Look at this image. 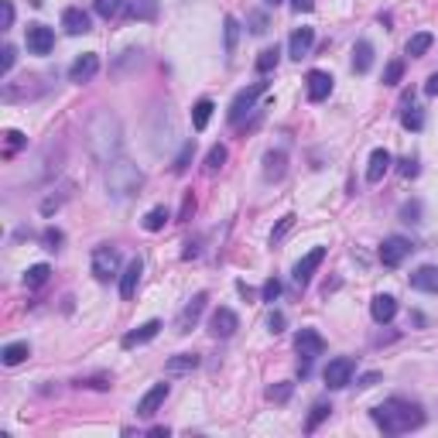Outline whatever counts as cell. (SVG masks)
<instances>
[{"label": "cell", "instance_id": "14", "mask_svg": "<svg viewBox=\"0 0 438 438\" xmlns=\"http://www.w3.org/2000/svg\"><path fill=\"white\" fill-rule=\"evenodd\" d=\"M295 346H298L302 359H315L325 353V339H322L315 329H302V332L295 336Z\"/></svg>", "mask_w": 438, "mask_h": 438}, {"label": "cell", "instance_id": "32", "mask_svg": "<svg viewBox=\"0 0 438 438\" xmlns=\"http://www.w3.org/2000/svg\"><path fill=\"white\" fill-rule=\"evenodd\" d=\"M432 45H435V38H432L428 31H418L414 38H407V55H411V58H421Z\"/></svg>", "mask_w": 438, "mask_h": 438}, {"label": "cell", "instance_id": "2", "mask_svg": "<svg viewBox=\"0 0 438 438\" xmlns=\"http://www.w3.org/2000/svg\"><path fill=\"white\" fill-rule=\"evenodd\" d=\"M370 418L387 435H404V432H414V428L425 425V411L414 400H404V398H391V400H384V404H377L370 411Z\"/></svg>", "mask_w": 438, "mask_h": 438}, {"label": "cell", "instance_id": "44", "mask_svg": "<svg viewBox=\"0 0 438 438\" xmlns=\"http://www.w3.org/2000/svg\"><path fill=\"white\" fill-rule=\"evenodd\" d=\"M62 230H55V226H48L45 233H41V243H45V250H58L62 247Z\"/></svg>", "mask_w": 438, "mask_h": 438}, {"label": "cell", "instance_id": "16", "mask_svg": "<svg viewBox=\"0 0 438 438\" xmlns=\"http://www.w3.org/2000/svg\"><path fill=\"white\" fill-rule=\"evenodd\" d=\"M312 41H315V31H312V28H295L291 38H288V55L302 62V58L312 52Z\"/></svg>", "mask_w": 438, "mask_h": 438}, {"label": "cell", "instance_id": "6", "mask_svg": "<svg viewBox=\"0 0 438 438\" xmlns=\"http://www.w3.org/2000/svg\"><path fill=\"white\" fill-rule=\"evenodd\" d=\"M353 370H357V363L350 357H339V359H329V366H325V387L329 391H343L350 380H353Z\"/></svg>", "mask_w": 438, "mask_h": 438}, {"label": "cell", "instance_id": "29", "mask_svg": "<svg viewBox=\"0 0 438 438\" xmlns=\"http://www.w3.org/2000/svg\"><path fill=\"white\" fill-rule=\"evenodd\" d=\"M278 62H281V48L274 45V48H264L260 55H257V72L260 76H267V72H274L278 69Z\"/></svg>", "mask_w": 438, "mask_h": 438}, {"label": "cell", "instance_id": "52", "mask_svg": "<svg viewBox=\"0 0 438 438\" xmlns=\"http://www.w3.org/2000/svg\"><path fill=\"white\" fill-rule=\"evenodd\" d=\"M267 325H271V332H274V336H278V332H284V315H281V312H271Z\"/></svg>", "mask_w": 438, "mask_h": 438}, {"label": "cell", "instance_id": "1", "mask_svg": "<svg viewBox=\"0 0 438 438\" xmlns=\"http://www.w3.org/2000/svg\"><path fill=\"white\" fill-rule=\"evenodd\" d=\"M86 144H89V155L100 161V164L117 161L120 148H123V127H120L117 114L96 110L93 117L86 120Z\"/></svg>", "mask_w": 438, "mask_h": 438}, {"label": "cell", "instance_id": "53", "mask_svg": "<svg viewBox=\"0 0 438 438\" xmlns=\"http://www.w3.org/2000/svg\"><path fill=\"white\" fill-rule=\"evenodd\" d=\"M291 7H295L298 14H308V10L315 7V0H291Z\"/></svg>", "mask_w": 438, "mask_h": 438}, {"label": "cell", "instance_id": "54", "mask_svg": "<svg viewBox=\"0 0 438 438\" xmlns=\"http://www.w3.org/2000/svg\"><path fill=\"white\" fill-rule=\"evenodd\" d=\"M425 93H428V96H438V72H432V76H428V82H425Z\"/></svg>", "mask_w": 438, "mask_h": 438}, {"label": "cell", "instance_id": "26", "mask_svg": "<svg viewBox=\"0 0 438 438\" xmlns=\"http://www.w3.org/2000/svg\"><path fill=\"white\" fill-rule=\"evenodd\" d=\"M199 366V357L196 353H178V357H171L164 363V373L168 377H182V373H192Z\"/></svg>", "mask_w": 438, "mask_h": 438}, {"label": "cell", "instance_id": "15", "mask_svg": "<svg viewBox=\"0 0 438 438\" xmlns=\"http://www.w3.org/2000/svg\"><path fill=\"white\" fill-rule=\"evenodd\" d=\"M305 93H308L312 103H322V100L332 93V76L322 72V69H312V72L305 76Z\"/></svg>", "mask_w": 438, "mask_h": 438}, {"label": "cell", "instance_id": "9", "mask_svg": "<svg viewBox=\"0 0 438 438\" xmlns=\"http://www.w3.org/2000/svg\"><path fill=\"white\" fill-rule=\"evenodd\" d=\"M205 302H209V295L205 291H199L185 308H182V315H178V322H175V332L178 336H185V332H192V325L202 319V312H205Z\"/></svg>", "mask_w": 438, "mask_h": 438}, {"label": "cell", "instance_id": "48", "mask_svg": "<svg viewBox=\"0 0 438 438\" xmlns=\"http://www.w3.org/2000/svg\"><path fill=\"white\" fill-rule=\"evenodd\" d=\"M196 212V199H192V192H185V199H182V209H178V223H185L189 216Z\"/></svg>", "mask_w": 438, "mask_h": 438}, {"label": "cell", "instance_id": "31", "mask_svg": "<svg viewBox=\"0 0 438 438\" xmlns=\"http://www.w3.org/2000/svg\"><path fill=\"white\" fill-rule=\"evenodd\" d=\"M212 110H216L212 100H199V103L192 107V127H196V130H205L209 120H212Z\"/></svg>", "mask_w": 438, "mask_h": 438}, {"label": "cell", "instance_id": "12", "mask_svg": "<svg viewBox=\"0 0 438 438\" xmlns=\"http://www.w3.org/2000/svg\"><path fill=\"white\" fill-rule=\"evenodd\" d=\"M96 72H100V55L96 52H82L79 58L69 65V79L72 82H89Z\"/></svg>", "mask_w": 438, "mask_h": 438}, {"label": "cell", "instance_id": "55", "mask_svg": "<svg viewBox=\"0 0 438 438\" xmlns=\"http://www.w3.org/2000/svg\"><path fill=\"white\" fill-rule=\"evenodd\" d=\"M373 384H380V373H363L359 377V387H373Z\"/></svg>", "mask_w": 438, "mask_h": 438}, {"label": "cell", "instance_id": "17", "mask_svg": "<svg viewBox=\"0 0 438 438\" xmlns=\"http://www.w3.org/2000/svg\"><path fill=\"white\" fill-rule=\"evenodd\" d=\"M164 398H168V384H155L144 398L137 400V414L141 418H151V414H158V407L164 404Z\"/></svg>", "mask_w": 438, "mask_h": 438}, {"label": "cell", "instance_id": "39", "mask_svg": "<svg viewBox=\"0 0 438 438\" xmlns=\"http://www.w3.org/2000/svg\"><path fill=\"white\" fill-rule=\"evenodd\" d=\"M93 7H96V14H100V17H107V21H110V17H117L120 10H123V0H96Z\"/></svg>", "mask_w": 438, "mask_h": 438}, {"label": "cell", "instance_id": "27", "mask_svg": "<svg viewBox=\"0 0 438 438\" xmlns=\"http://www.w3.org/2000/svg\"><path fill=\"white\" fill-rule=\"evenodd\" d=\"M370 65H373V45L366 38H359L357 45H353V72H370Z\"/></svg>", "mask_w": 438, "mask_h": 438}, {"label": "cell", "instance_id": "23", "mask_svg": "<svg viewBox=\"0 0 438 438\" xmlns=\"http://www.w3.org/2000/svg\"><path fill=\"white\" fill-rule=\"evenodd\" d=\"M288 171V155L284 151H267L264 155V178L267 182H281Z\"/></svg>", "mask_w": 438, "mask_h": 438}, {"label": "cell", "instance_id": "46", "mask_svg": "<svg viewBox=\"0 0 438 438\" xmlns=\"http://www.w3.org/2000/svg\"><path fill=\"white\" fill-rule=\"evenodd\" d=\"M3 58H0V76H7L10 69H14V58H17V52H14V45H3V52H0Z\"/></svg>", "mask_w": 438, "mask_h": 438}, {"label": "cell", "instance_id": "34", "mask_svg": "<svg viewBox=\"0 0 438 438\" xmlns=\"http://www.w3.org/2000/svg\"><path fill=\"white\" fill-rule=\"evenodd\" d=\"M332 414V404H325V400H319L315 407H312V414H308V421H305V432H315L319 428L322 421Z\"/></svg>", "mask_w": 438, "mask_h": 438}, {"label": "cell", "instance_id": "11", "mask_svg": "<svg viewBox=\"0 0 438 438\" xmlns=\"http://www.w3.org/2000/svg\"><path fill=\"white\" fill-rule=\"evenodd\" d=\"M322 260H325V247H315V250H308V253H305V257H302V260L295 264V284H302V288H305V284L312 281V274L319 271Z\"/></svg>", "mask_w": 438, "mask_h": 438}, {"label": "cell", "instance_id": "4", "mask_svg": "<svg viewBox=\"0 0 438 438\" xmlns=\"http://www.w3.org/2000/svg\"><path fill=\"white\" fill-rule=\"evenodd\" d=\"M264 89H267V82H253V86H247V89H240L237 96H233V103H230V123L237 127V123H243V117L247 114H253V103L264 96Z\"/></svg>", "mask_w": 438, "mask_h": 438}, {"label": "cell", "instance_id": "37", "mask_svg": "<svg viewBox=\"0 0 438 438\" xmlns=\"http://www.w3.org/2000/svg\"><path fill=\"white\" fill-rule=\"evenodd\" d=\"M223 164H226V148H223V144H212L209 155H205V171L212 175V171H219Z\"/></svg>", "mask_w": 438, "mask_h": 438}, {"label": "cell", "instance_id": "33", "mask_svg": "<svg viewBox=\"0 0 438 438\" xmlns=\"http://www.w3.org/2000/svg\"><path fill=\"white\" fill-rule=\"evenodd\" d=\"M164 223H168V209H164V205H155V209L144 216V230H148V233H158V230H164Z\"/></svg>", "mask_w": 438, "mask_h": 438}, {"label": "cell", "instance_id": "56", "mask_svg": "<svg viewBox=\"0 0 438 438\" xmlns=\"http://www.w3.org/2000/svg\"><path fill=\"white\" fill-rule=\"evenodd\" d=\"M264 3H267V7H278L281 0H264Z\"/></svg>", "mask_w": 438, "mask_h": 438}, {"label": "cell", "instance_id": "25", "mask_svg": "<svg viewBox=\"0 0 438 438\" xmlns=\"http://www.w3.org/2000/svg\"><path fill=\"white\" fill-rule=\"evenodd\" d=\"M127 17L130 21H155L158 17V0H127Z\"/></svg>", "mask_w": 438, "mask_h": 438}, {"label": "cell", "instance_id": "24", "mask_svg": "<svg viewBox=\"0 0 438 438\" xmlns=\"http://www.w3.org/2000/svg\"><path fill=\"white\" fill-rule=\"evenodd\" d=\"M411 288L438 295V267H435V264H425V267H418V271L411 274Z\"/></svg>", "mask_w": 438, "mask_h": 438}, {"label": "cell", "instance_id": "50", "mask_svg": "<svg viewBox=\"0 0 438 438\" xmlns=\"http://www.w3.org/2000/svg\"><path fill=\"white\" fill-rule=\"evenodd\" d=\"M0 10H3V21H0V28L7 31V28L14 24V3H10V0H0Z\"/></svg>", "mask_w": 438, "mask_h": 438}, {"label": "cell", "instance_id": "20", "mask_svg": "<svg viewBox=\"0 0 438 438\" xmlns=\"http://www.w3.org/2000/svg\"><path fill=\"white\" fill-rule=\"evenodd\" d=\"M370 315H373V322H391L394 315H398V298L394 295H377L373 302H370Z\"/></svg>", "mask_w": 438, "mask_h": 438}, {"label": "cell", "instance_id": "40", "mask_svg": "<svg viewBox=\"0 0 438 438\" xmlns=\"http://www.w3.org/2000/svg\"><path fill=\"white\" fill-rule=\"evenodd\" d=\"M192 155H196V141H185V144H182V151H178V158H175V164H171V168H175V171L182 175V171L189 168V161H192Z\"/></svg>", "mask_w": 438, "mask_h": 438}, {"label": "cell", "instance_id": "47", "mask_svg": "<svg viewBox=\"0 0 438 438\" xmlns=\"http://www.w3.org/2000/svg\"><path fill=\"white\" fill-rule=\"evenodd\" d=\"M278 295H281V281L278 278L264 281V288H260V298H264V302H274Z\"/></svg>", "mask_w": 438, "mask_h": 438}, {"label": "cell", "instance_id": "51", "mask_svg": "<svg viewBox=\"0 0 438 438\" xmlns=\"http://www.w3.org/2000/svg\"><path fill=\"white\" fill-rule=\"evenodd\" d=\"M400 175H404V178H414V175H418V161L404 158V161H400Z\"/></svg>", "mask_w": 438, "mask_h": 438}, {"label": "cell", "instance_id": "38", "mask_svg": "<svg viewBox=\"0 0 438 438\" xmlns=\"http://www.w3.org/2000/svg\"><path fill=\"white\" fill-rule=\"evenodd\" d=\"M400 123H404L407 130H421V127H425V114H421L418 107H404V117H400Z\"/></svg>", "mask_w": 438, "mask_h": 438}, {"label": "cell", "instance_id": "41", "mask_svg": "<svg viewBox=\"0 0 438 438\" xmlns=\"http://www.w3.org/2000/svg\"><path fill=\"white\" fill-rule=\"evenodd\" d=\"M400 76H404V62H400V58L387 62V69H384V86H398Z\"/></svg>", "mask_w": 438, "mask_h": 438}, {"label": "cell", "instance_id": "42", "mask_svg": "<svg viewBox=\"0 0 438 438\" xmlns=\"http://www.w3.org/2000/svg\"><path fill=\"white\" fill-rule=\"evenodd\" d=\"M247 24H250L253 35H264V31H267V14H264V10H253V14H247Z\"/></svg>", "mask_w": 438, "mask_h": 438}, {"label": "cell", "instance_id": "18", "mask_svg": "<svg viewBox=\"0 0 438 438\" xmlns=\"http://www.w3.org/2000/svg\"><path fill=\"white\" fill-rule=\"evenodd\" d=\"M158 332H161V322H158V319L144 322V325H137L134 332H127V336H123V350H134V346H144V343H151V339H155Z\"/></svg>", "mask_w": 438, "mask_h": 438}, {"label": "cell", "instance_id": "3", "mask_svg": "<svg viewBox=\"0 0 438 438\" xmlns=\"http://www.w3.org/2000/svg\"><path fill=\"white\" fill-rule=\"evenodd\" d=\"M141 185H144V175H141V168H137L134 161L117 158V161L107 164V192H110L114 199H130V196H137Z\"/></svg>", "mask_w": 438, "mask_h": 438}, {"label": "cell", "instance_id": "5", "mask_svg": "<svg viewBox=\"0 0 438 438\" xmlns=\"http://www.w3.org/2000/svg\"><path fill=\"white\" fill-rule=\"evenodd\" d=\"M62 148H55V144H45L38 155L31 158L28 164V182H45V178H52L55 171H58V158L52 161V155H58Z\"/></svg>", "mask_w": 438, "mask_h": 438}, {"label": "cell", "instance_id": "22", "mask_svg": "<svg viewBox=\"0 0 438 438\" xmlns=\"http://www.w3.org/2000/svg\"><path fill=\"white\" fill-rule=\"evenodd\" d=\"M387 168H391V151L387 148H377L373 155H370V164H366V182H380L384 175H387Z\"/></svg>", "mask_w": 438, "mask_h": 438}, {"label": "cell", "instance_id": "35", "mask_svg": "<svg viewBox=\"0 0 438 438\" xmlns=\"http://www.w3.org/2000/svg\"><path fill=\"white\" fill-rule=\"evenodd\" d=\"M48 274H52V267H48V264H35V267H28V271H24V284H28V288H41V284L48 281Z\"/></svg>", "mask_w": 438, "mask_h": 438}, {"label": "cell", "instance_id": "19", "mask_svg": "<svg viewBox=\"0 0 438 438\" xmlns=\"http://www.w3.org/2000/svg\"><path fill=\"white\" fill-rule=\"evenodd\" d=\"M141 274H144V264L134 257L127 264V271L120 274V298H134L137 295V284H141Z\"/></svg>", "mask_w": 438, "mask_h": 438}, {"label": "cell", "instance_id": "10", "mask_svg": "<svg viewBox=\"0 0 438 438\" xmlns=\"http://www.w3.org/2000/svg\"><path fill=\"white\" fill-rule=\"evenodd\" d=\"M237 329H240V319H237L233 308H216V312H212V319H209V332H212L216 339H230Z\"/></svg>", "mask_w": 438, "mask_h": 438}, {"label": "cell", "instance_id": "7", "mask_svg": "<svg viewBox=\"0 0 438 438\" xmlns=\"http://www.w3.org/2000/svg\"><path fill=\"white\" fill-rule=\"evenodd\" d=\"M411 250H414V243L407 237H387L380 243V264L384 267H400L404 257H411Z\"/></svg>", "mask_w": 438, "mask_h": 438}, {"label": "cell", "instance_id": "30", "mask_svg": "<svg viewBox=\"0 0 438 438\" xmlns=\"http://www.w3.org/2000/svg\"><path fill=\"white\" fill-rule=\"evenodd\" d=\"M223 35H226V58L237 52V41H240V21L233 14H226L223 17Z\"/></svg>", "mask_w": 438, "mask_h": 438}, {"label": "cell", "instance_id": "45", "mask_svg": "<svg viewBox=\"0 0 438 438\" xmlns=\"http://www.w3.org/2000/svg\"><path fill=\"white\" fill-rule=\"evenodd\" d=\"M418 216H421V202H404L400 205V219L404 223H421Z\"/></svg>", "mask_w": 438, "mask_h": 438}, {"label": "cell", "instance_id": "36", "mask_svg": "<svg viewBox=\"0 0 438 438\" xmlns=\"http://www.w3.org/2000/svg\"><path fill=\"white\" fill-rule=\"evenodd\" d=\"M3 144H7V148H3V158H14V155H17L28 141H24V134H21V130H7V134H3Z\"/></svg>", "mask_w": 438, "mask_h": 438}, {"label": "cell", "instance_id": "43", "mask_svg": "<svg viewBox=\"0 0 438 438\" xmlns=\"http://www.w3.org/2000/svg\"><path fill=\"white\" fill-rule=\"evenodd\" d=\"M291 391H295V384H274V387L267 391V400H274V404H284V400L291 398Z\"/></svg>", "mask_w": 438, "mask_h": 438}, {"label": "cell", "instance_id": "28", "mask_svg": "<svg viewBox=\"0 0 438 438\" xmlns=\"http://www.w3.org/2000/svg\"><path fill=\"white\" fill-rule=\"evenodd\" d=\"M28 357H31L28 343H10V346H3V353H0V359H3L7 366H17V363H24Z\"/></svg>", "mask_w": 438, "mask_h": 438}, {"label": "cell", "instance_id": "49", "mask_svg": "<svg viewBox=\"0 0 438 438\" xmlns=\"http://www.w3.org/2000/svg\"><path fill=\"white\" fill-rule=\"evenodd\" d=\"M291 226H295V216H291V212H288V216H284V219H281V223H278V230H274V233H271V243H278V240L284 237V233H288V230H291Z\"/></svg>", "mask_w": 438, "mask_h": 438}, {"label": "cell", "instance_id": "13", "mask_svg": "<svg viewBox=\"0 0 438 438\" xmlns=\"http://www.w3.org/2000/svg\"><path fill=\"white\" fill-rule=\"evenodd\" d=\"M28 52L31 55H48L52 48H55V35H52V28H45V24H28Z\"/></svg>", "mask_w": 438, "mask_h": 438}, {"label": "cell", "instance_id": "21", "mask_svg": "<svg viewBox=\"0 0 438 438\" xmlns=\"http://www.w3.org/2000/svg\"><path fill=\"white\" fill-rule=\"evenodd\" d=\"M62 28H65L69 35H86V31H89V14H86L82 7H65V10H62Z\"/></svg>", "mask_w": 438, "mask_h": 438}, {"label": "cell", "instance_id": "8", "mask_svg": "<svg viewBox=\"0 0 438 438\" xmlns=\"http://www.w3.org/2000/svg\"><path fill=\"white\" fill-rule=\"evenodd\" d=\"M120 267V253L117 247H96L93 250V278L96 281H110Z\"/></svg>", "mask_w": 438, "mask_h": 438}]
</instances>
